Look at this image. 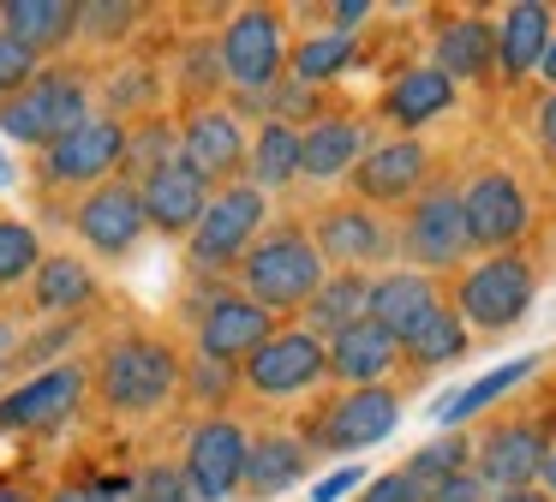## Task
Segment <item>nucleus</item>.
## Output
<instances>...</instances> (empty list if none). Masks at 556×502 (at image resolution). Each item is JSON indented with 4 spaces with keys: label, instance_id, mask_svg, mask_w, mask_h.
<instances>
[{
    "label": "nucleus",
    "instance_id": "33",
    "mask_svg": "<svg viewBox=\"0 0 556 502\" xmlns=\"http://www.w3.org/2000/svg\"><path fill=\"white\" fill-rule=\"evenodd\" d=\"M348 66H353V36L348 30H317L288 54V78L305 84V90L324 84V78H336V72H348Z\"/></svg>",
    "mask_w": 556,
    "mask_h": 502
},
{
    "label": "nucleus",
    "instance_id": "51",
    "mask_svg": "<svg viewBox=\"0 0 556 502\" xmlns=\"http://www.w3.org/2000/svg\"><path fill=\"white\" fill-rule=\"evenodd\" d=\"M539 78H551V90H556V36H551V48H544V66H539Z\"/></svg>",
    "mask_w": 556,
    "mask_h": 502
},
{
    "label": "nucleus",
    "instance_id": "10",
    "mask_svg": "<svg viewBox=\"0 0 556 502\" xmlns=\"http://www.w3.org/2000/svg\"><path fill=\"white\" fill-rule=\"evenodd\" d=\"M329 377V341H317L312 329H276L252 359H245V389L264 401H288L305 394Z\"/></svg>",
    "mask_w": 556,
    "mask_h": 502
},
{
    "label": "nucleus",
    "instance_id": "34",
    "mask_svg": "<svg viewBox=\"0 0 556 502\" xmlns=\"http://www.w3.org/2000/svg\"><path fill=\"white\" fill-rule=\"evenodd\" d=\"M467 347H472V329L460 323V311L443 305L407 347H401V353H407L413 365H455V359H467Z\"/></svg>",
    "mask_w": 556,
    "mask_h": 502
},
{
    "label": "nucleus",
    "instance_id": "39",
    "mask_svg": "<svg viewBox=\"0 0 556 502\" xmlns=\"http://www.w3.org/2000/svg\"><path fill=\"white\" fill-rule=\"evenodd\" d=\"M138 18V7H126V0H85L78 7V30L97 36V42H114V36H126Z\"/></svg>",
    "mask_w": 556,
    "mask_h": 502
},
{
    "label": "nucleus",
    "instance_id": "35",
    "mask_svg": "<svg viewBox=\"0 0 556 502\" xmlns=\"http://www.w3.org/2000/svg\"><path fill=\"white\" fill-rule=\"evenodd\" d=\"M42 269V246H37V227L0 215V287L25 281V275Z\"/></svg>",
    "mask_w": 556,
    "mask_h": 502
},
{
    "label": "nucleus",
    "instance_id": "17",
    "mask_svg": "<svg viewBox=\"0 0 556 502\" xmlns=\"http://www.w3.org/2000/svg\"><path fill=\"white\" fill-rule=\"evenodd\" d=\"M138 198H144V215H150V227L156 234H192L198 222H204V210H210V179L198 174V167H186L180 155H174L168 167H156V174H144L138 179Z\"/></svg>",
    "mask_w": 556,
    "mask_h": 502
},
{
    "label": "nucleus",
    "instance_id": "13",
    "mask_svg": "<svg viewBox=\"0 0 556 502\" xmlns=\"http://www.w3.org/2000/svg\"><path fill=\"white\" fill-rule=\"evenodd\" d=\"M73 227L97 258H126V251L144 239L150 215H144V198H138L132 179H109V186H97V191L78 198Z\"/></svg>",
    "mask_w": 556,
    "mask_h": 502
},
{
    "label": "nucleus",
    "instance_id": "6",
    "mask_svg": "<svg viewBox=\"0 0 556 502\" xmlns=\"http://www.w3.org/2000/svg\"><path fill=\"white\" fill-rule=\"evenodd\" d=\"M222 78L233 84V90H245V96H264V90H276L281 78H288V24H281V12H269V7H245V12H233L228 18V30H222Z\"/></svg>",
    "mask_w": 556,
    "mask_h": 502
},
{
    "label": "nucleus",
    "instance_id": "50",
    "mask_svg": "<svg viewBox=\"0 0 556 502\" xmlns=\"http://www.w3.org/2000/svg\"><path fill=\"white\" fill-rule=\"evenodd\" d=\"M13 347H18L13 323H0V371H7V359H13Z\"/></svg>",
    "mask_w": 556,
    "mask_h": 502
},
{
    "label": "nucleus",
    "instance_id": "32",
    "mask_svg": "<svg viewBox=\"0 0 556 502\" xmlns=\"http://www.w3.org/2000/svg\"><path fill=\"white\" fill-rule=\"evenodd\" d=\"M532 371H539V353H527V359H508V365H496V371H484V377H472L467 389H455V394H443V406H437V418L443 425H467V418H479L491 401H503L515 382H527Z\"/></svg>",
    "mask_w": 556,
    "mask_h": 502
},
{
    "label": "nucleus",
    "instance_id": "37",
    "mask_svg": "<svg viewBox=\"0 0 556 502\" xmlns=\"http://www.w3.org/2000/svg\"><path fill=\"white\" fill-rule=\"evenodd\" d=\"M168 162H174V131L162 120H144L138 131H126V167L132 174H156Z\"/></svg>",
    "mask_w": 556,
    "mask_h": 502
},
{
    "label": "nucleus",
    "instance_id": "47",
    "mask_svg": "<svg viewBox=\"0 0 556 502\" xmlns=\"http://www.w3.org/2000/svg\"><path fill=\"white\" fill-rule=\"evenodd\" d=\"M336 18H341L336 30H348V36H353V30H359V18H371V0H341Z\"/></svg>",
    "mask_w": 556,
    "mask_h": 502
},
{
    "label": "nucleus",
    "instance_id": "4",
    "mask_svg": "<svg viewBox=\"0 0 556 502\" xmlns=\"http://www.w3.org/2000/svg\"><path fill=\"white\" fill-rule=\"evenodd\" d=\"M264 239V191L257 186H222L210 198L204 222L186 234V263L198 275H222V269H240L245 251Z\"/></svg>",
    "mask_w": 556,
    "mask_h": 502
},
{
    "label": "nucleus",
    "instance_id": "11",
    "mask_svg": "<svg viewBox=\"0 0 556 502\" xmlns=\"http://www.w3.org/2000/svg\"><path fill=\"white\" fill-rule=\"evenodd\" d=\"M276 335V311H264L245 293H210L198 305V353L216 365H245Z\"/></svg>",
    "mask_w": 556,
    "mask_h": 502
},
{
    "label": "nucleus",
    "instance_id": "14",
    "mask_svg": "<svg viewBox=\"0 0 556 502\" xmlns=\"http://www.w3.org/2000/svg\"><path fill=\"white\" fill-rule=\"evenodd\" d=\"M90 377L78 365H49L30 382H18L13 394H0V430H49L61 418H73V406L85 401Z\"/></svg>",
    "mask_w": 556,
    "mask_h": 502
},
{
    "label": "nucleus",
    "instance_id": "48",
    "mask_svg": "<svg viewBox=\"0 0 556 502\" xmlns=\"http://www.w3.org/2000/svg\"><path fill=\"white\" fill-rule=\"evenodd\" d=\"M496 502H551V497H544L539 485H527V490H503V497H496Z\"/></svg>",
    "mask_w": 556,
    "mask_h": 502
},
{
    "label": "nucleus",
    "instance_id": "26",
    "mask_svg": "<svg viewBox=\"0 0 556 502\" xmlns=\"http://www.w3.org/2000/svg\"><path fill=\"white\" fill-rule=\"evenodd\" d=\"M448 108H455V78H443L437 66H407V72H395V84L383 90V120L401 131L431 126Z\"/></svg>",
    "mask_w": 556,
    "mask_h": 502
},
{
    "label": "nucleus",
    "instance_id": "43",
    "mask_svg": "<svg viewBox=\"0 0 556 502\" xmlns=\"http://www.w3.org/2000/svg\"><path fill=\"white\" fill-rule=\"evenodd\" d=\"M121 497H132V485L126 478H102V485H66L49 502H121Z\"/></svg>",
    "mask_w": 556,
    "mask_h": 502
},
{
    "label": "nucleus",
    "instance_id": "20",
    "mask_svg": "<svg viewBox=\"0 0 556 502\" xmlns=\"http://www.w3.org/2000/svg\"><path fill=\"white\" fill-rule=\"evenodd\" d=\"M312 239L324 251V263H336V269H359V263H377L389 251V227H383V215H371V203H336V210H324Z\"/></svg>",
    "mask_w": 556,
    "mask_h": 502
},
{
    "label": "nucleus",
    "instance_id": "49",
    "mask_svg": "<svg viewBox=\"0 0 556 502\" xmlns=\"http://www.w3.org/2000/svg\"><path fill=\"white\" fill-rule=\"evenodd\" d=\"M0 502H37V497L25 485H13V478H0Z\"/></svg>",
    "mask_w": 556,
    "mask_h": 502
},
{
    "label": "nucleus",
    "instance_id": "2",
    "mask_svg": "<svg viewBox=\"0 0 556 502\" xmlns=\"http://www.w3.org/2000/svg\"><path fill=\"white\" fill-rule=\"evenodd\" d=\"M180 382H186L180 353L168 341H156V335H121V341L102 347L97 394L114 413H156Z\"/></svg>",
    "mask_w": 556,
    "mask_h": 502
},
{
    "label": "nucleus",
    "instance_id": "12",
    "mask_svg": "<svg viewBox=\"0 0 556 502\" xmlns=\"http://www.w3.org/2000/svg\"><path fill=\"white\" fill-rule=\"evenodd\" d=\"M245 461H252V437L233 418H204L186 437V478H192L198 502H222L233 490H245Z\"/></svg>",
    "mask_w": 556,
    "mask_h": 502
},
{
    "label": "nucleus",
    "instance_id": "1",
    "mask_svg": "<svg viewBox=\"0 0 556 502\" xmlns=\"http://www.w3.org/2000/svg\"><path fill=\"white\" fill-rule=\"evenodd\" d=\"M240 281H245V299H257L264 311H305L312 293L329 281V263L305 227H269L245 251Z\"/></svg>",
    "mask_w": 556,
    "mask_h": 502
},
{
    "label": "nucleus",
    "instance_id": "23",
    "mask_svg": "<svg viewBox=\"0 0 556 502\" xmlns=\"http://www.w3.org/2000/svg\"><path fill=\"white\" fill-rule=\"evenodd\" d=\"M556 36V12L539 7V0H520V7H508L503 18H496V72H503L508 84L532 78V72L544 66V48H551Z\"/></svg>",
    "mask_w": 556,
    "mask_h": 502
},
{
    "label": "nucleus",
    "instance_id": "18",
    "mask_svg": "<svg viewBox=\"0 0 556 502\" xmlns=\"http://www.w3.org/2000/svg\"><path fill=\"white\" fill-rule=\"evenodd\" d=\"M245 155H252V143H245L240 114H233V108H198V114L186 120V131H180V162L198 167L210 186H216V179L245 174Z\"/></svg>",
    "mask_w": 556,
    "mask_h": 502
},
{
    "label": "nucleus",
    "instance_id": "45",
    "mask_svg": "<svg viewBox=\"0 0 556 502\" xmlns=\"http://www.w3.org/2000/svg\"><path fill=\"white\" fill-rule=\"evenodd\" d=\"M431 502H496V497H491V485H484L479 473H460V478H448V485H437Z\"/></svg>",
    "mask_w": 556,
    "mask_h": 502
},
{
    "label": "nucleus",
    "instance_id": "46",
    "mask_svg": "<svg viewBox=\"0 0 556 502\" xmlns=\"http://www.w3.org/2000/svg\"><path fill=\"white\" fill-rule=\"evenodd\" d=\"M539 143H544V150L556 155V90H551V96H544V102H539Z\"/></svg>",
    "mask_w": 556,
    "mask_h": 502
},
{
    "label": "nucleus",
    "instance_id": "25",
    "mask_svg": "<svg viewBox=\"0 0 556 502\" xmlns=\"http://www.w3.org/2000/svg\"><path fill=\"white\" fill-rule=\"evenodd\" d=\"M300 143H305V155H300V174L305 179H341V174H353V167L365 162V150H371L365 126H359V120H348V114L312 120V126L300 131Z\"/></svg>",
    "mask_w": 556,
    "mask_h": 502
},
{
    "label": "nucleus",
    "instance_id": "40",
    "mask_svg": "<svg viewBox=\"0 0 556 502\" xmlns=\"http://www.w3.org/2000/svg\"><path fill=\"white\" fill-rule=\"evenodd\" d=\"M37 60H42V54H30L25 42H13V36L0 30V102H13V96L25 90L30 78H37V72H42Z\"/></svg>",
    "mask_w": 556,
    "mask_h": 502
},
{
    "label": "nucleus",
    "instance_id": "31",
    "mask_svg": "<svg viewBox=\"0 0 556 502\" xmlns=\"http://www.w3.org/2000/svg\"><path fill=\"white\" fill-rule=\"evenodd\" d=\"M30 299H37L42 317H66V311H85L97 299V275L78 258H42V269L30 275Z\"/></svg>",
    "mask_w": 556,
    "mask_h": 502
},
{
    "label": "nucleus",
    "instance_id": "53",
    "mask_svg": "<svg viewBox=\"0 0 556 502\" xmlns=\"http://www.w3.org/2000/svg\"><path fill=\"white\" fill-rule=\"evenodd\" d=\"M0 186H7V162H0Z\"/></svg>",
    "mask_w": 556,
    "mask_h": 502
},
{
    "label": "nucleus",
    "instance_id": "42",
    "mask_svg": "<svg viewBox=\"0 0 556 502\" xmlns=\"http://www.w3.org/2000/svg\"><path fill=\"white\" fill-rule=\"evenodd\" d=\"M359 502H431V490L419 485V478L401 466V473H383V478H371V485L359 490Z\"/></svg>",
    "mask_w": 556,
    "mask_h": 502
},
{
    "label": "nucleus",
    "instance_id": "3",
    "mask_svg": "<svg viewBox=\"0 0 556 502\" xmlns=\"http://www.w3.org/2000/svg\"><path fill=\"white\" fill-rule=\"evenodd\" d=\"M85 120H90V90H85V78L66 72V66L37 72L13 102H0V131L18 138V143H37V150L61 143L66 131H78Z\"/></svg>",
    "mask_w": 556,
    "mask_h": 502
},
{
    "label": "nucleus",
    "instance_id": "38",
    "mask_svg": "<svg viewBox=\"0 0 556 502\" xmlns=\"http://www.w3.org/2000/svg\"><path fill=\"white\" fill-rule=\"evenodd\" d=\"M132 502H198L186 466H150V473L132 478Z\"/></svg>",
    "mask_w": 556,
    "mask_h": 502
},
{
    "label": "nucleus",
    "instance_id": "9",
    "mask_svg": "<svg viewBox=\"0 0 556 502\" xmlns=\"http://www.w3.org/2000/svg\"><path fill=\"white\" fill-rule=\"evenodd\" d=\"M126 120L114 114H90L78 131H66L61 143L42 150V179L49 186H109L114 167H126Z\"/></svg>",
    "mask_w": 556,
    "mask_h": 502
},
{
    "label": "nucleus",
    "instance_id": "15",
    "mask_svg": "<svg viewBox=\"0 0 556 502\" xmlns=\"http://www.w3.org/2000/svg\"><path fill=\"white\" fill-rule=\"evenodd\" d=\"M401 418V401L389 389H348L341 401L324 406V418L312 425L305 442H324V449H371L395 430Z\"/></svg>",
    "mask_w": 556,
    "mask_h": 502
},
{
    "label": "nucleus",
    "instance_id": "28",
    "mask_svg": "<svg viewBox=\"0 0 556 502\" xmlns=\"http://www.w3.org/2000/svg\"><path fill=\"white\" fill-rule=\"evenodd\" d=\"M312 466V442L293 437V430H269V437L252 442V461H245V490L252 497H281L293 490Z\"/></svg>",
    "mask_w": 556,
    "mask_h": 502
},
{
    "label": "nucleus",
    "instance_id": "19",
    "mask_svg": "<svg viewBox=\"0 0 556 502\" xmlns=\"http://www.w3.org/2000/svg\"><path fill=\"white\" fill-rule=\"evenodd\" d=\"M443 311V293H437V275L425 269H389L371 275V323H383L401 347L425 329V323Z\"/></svg>",
    "mask_w": 556,
    "mask_h": 502
},
{
    "label": "nucleus",
    "instance_id": "36",
    "mask_svg": "<svg viewBox=\"0 0 556 502\" xmlns=\"http://www.w3.org/2000/svg\"><path fill=\"white\" fill-rule=\"evenodd\" d=\"M467 454H472V442H467V437H437V442H425V449L413 454L407 473L419 478L425 490H437V485H448V478L467 473Z\"/></svg>",
    "mask_w": 556,
    "mask_h": 502
},
{
    "label": "nucleus",
    "instance_id": "21",
    "mask_svg": "<svg viewBox=\"0 0 556 502\" xmlns=\"http://www.w3.org/2000/svg\"><path fill=\"white\" fill-rule=\"evenodd\" d=\"M401 341L395 335L383 329V323H353L348 335H336V341H329V377H341L348 382V389H383V377L389 371L401 365Z\"/></svg>",
    "mask_w": 556,
    "mask_h": 502
},
{
    "label": "nucleus",
    "instance_id": "16",
    "mask_svg": "<svg viewBox=\"0 0 556 502\" xmlns=\"http://www.w3.org/2000/svg\"><path fill=\"white\" fill-rule=\"evenodd\" d=\"M425 174H431V150L419 138H389L371 143L365 162L353 167V191H359V203H407L419 198Z\"/></svg>",
    "mask_w": 556,
    "mask_h": 502
},
{
    "label": "nucleus",
    "instance_id": "22",
    "mask_svg": "<svg viewBox=\"0 0 556 502\" xmlns=\"http://www.w3.org/2000/svg\"><path fill=\"white\" fill-rule=\"evenodd\" d=\"M544 461H551V449H544V437L532 425H496L491 437L479 442V478L496 497H503V490L539 485Z\"/></svg>",
    "mask_w": 556,
    "mask_h": 502
},
{
    "label": "nucleus",
    "instance_id": "44",
    "mask_svg": "<svg viewBox=\"0 0 556 502\" xmlns=\"http://www.w3.org/2000/svg\"><path fill=\"white\" fill-rule=\"evenodd\" d=\"M353 490H365V473L359 466H336L329 478L312 485V502H341V497H353Z\"/></svg>",
    "mask_w": 556,
    "mask_h": 502
},
{
    "label": "nucleus",
    "instance_id": "52",
    "mask_svg": "<svg viewBox=\"0 0 556 502\" xmlns=\"http://www.w3.org/2000/svg\"><path fill=\"white\" fill-rule=\"evenodd\" d=\"M539 478H544V485L556 490V449H551V461H544V473H539Z\"/></svg>",
    "mask_w": 556,
    "mask_h": 502
},
{
    "label": "nucleus",
    "instance_id": "27",
    "mask_svg": "<svg viewBox=\"0 0 556 502\" xmlns=\"http://www.w3.org/2000/svg\"><path fill=\"white\" fill-rule=\"evenodd\" d=\"M300 317H305V329H312L317 341L348 335L353 323L371 317V275L365 269H329V281L312 293V305H305Z\"/></svg>",
    "mask_w": 556,
    "mask_h": 502
},
{
    "label": "nucleus",
    "instance_id": "8",
    "mask_svg": "<svg viewBox=\"0 0 556 502\" xmlns=\"http://www.w3.org/2000/svg\"><path fill=\"white\" fill-rule=\"evenodd\" d=\"M401 251H407L413 269L443 275L467 258V215H460V186H425L407 210V227H401Z\"/></svg>",
    "mask_w": 556,
    "mask_h": 502
},
{
    "label": "nucleus",
    "instance_id": "5",
    "mask_svg": "<svg viewBox=\"0 0 556 502\" xmlns=\"http://www.w3.org/2000/svg\"><path fill=\"white\" fill-rule=\"evenodd\" d=\"M539 299V269L520 251H496V258L472 263L455 287V311L467 329H515Z\"/></svg>",
    "mask_w": 556,
    "mask_h": 502
},
{
    "label": "nucleus",
    "instance_id": "29",
    "mask_svg": "<svg viewBox=\"0 0 556 502\" xmlns=\"http://www.w3.org/2000/svg\"><path fill=\"white\" fill-rule=\"evenodd\" d=\"M0 30L25 42L30 54H49L66 36H78V7L73 0H7L0 7Z\"/></svg>",
    "mask_w": 556,
    "mask_h": 502
},
{
    "label": "nucleus",
    "instance_id": "41",
    "mask_svg": "<svg viewBox=\"0 0 556 502\" xmlns=\"http://www.w3.org/2000/svg\"><path fill=\"white\" fill-rule=\"evenodd\" d=\"M186 389H192L204 406H222V401H228V389H233V365H216V359L198 353L192 371H186Z\"/></svg>",
    "mask_w": 556,
    "mask_h": 502
},
{
    "label": "nucleus",
    "instance_id": "30",
    "mask_svg": "<svg viewBox=\"0 0 556 502\" xmlns=\"http://www.w3.org/2000/svg\"><path fill=\"white\" fill-rule=\"evenodd\" d=\"M300 155H305L300 126L293 120H264V131L252 138V155H245V186H257V191L293 186L300 179Z\"/></svg>",
    "mask_w": 556,
    "mask_h": 502
},
{
    "label": "nucleus",
    "instance_id": "7",
    "mask_svg": "<svg viewBox=\"0 0 556 502\" xmlns=\"http://www.w3.org/2000/svg\"><path fill=\"white\" fill-rule=\"evenodd\" d=\"M460 215H467V246L472 251H515L532 227V198L508 167H479L460 186Z\"/></svg>",
    "mask_w": 556,
    "mask_h": 502
},
{
    "label": "nucleus",
    "instance_id": "24",
    "mask_svg": "<svg viewBox=\"0 0 556 502\" xmlns=\"http://www.w3.org/2000/svg\"><path fill=\"white\" fill-rule=\"evenodd\" d=\"M443 78L472 84V78H491L496 72V18L484 12H460L437 30V60H431Z\"/></svg>",
    "mask_w": 556,
    "mask_h": 502
}]
</instances>
